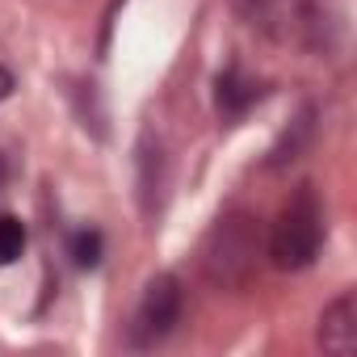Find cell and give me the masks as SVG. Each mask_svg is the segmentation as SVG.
Here are the masks:
<instances>
[{"label":"cell","instance_id":"6da1fadb","mask_svg":"<svg viewBox=\"0 0 357 357\" xmlns=\"http://www.w3.org/2000/svg\"><path fill=\"white\" fill-rule=\"evenodd\" d=\"M261 252H265L261 219L248 215V211H227L202 236V244H198V269H202V278L219 294L223 290L231 294V290H244L257 278Z\"/></svg>","mask_w":357,"mask_h":357},{"label":"cell","instance_id":"7a4b0ae2","mask_svg":"<svg viewBox=\"0 0 357 357\" xmlns=\"http://www.w3.org/2000/svg\"><path fill=\"white\" fill-rule=\"evenodd\" d=\"M240 13L282 47L328 51L336 38V13L328 0H240Z\"/></svg>","mask_w":357,"mask_h":357},{"label":"cell","instance_id":"3957f363","mask_svg":"<svg viewBox=\"0 0 357 357\" xmlns=\"http://www.w3.org/2000/svg\"><path fill=\"white\" fill-rule=\"evenodd\" d=\"M319 244H324V202H319L315 185L303 181L282 202V211L269 227L265 252L278 269H307L319 257Z\"/></svg>","mask_w":357,"mask_h":357},{"label":"cell","instance_id":"277c9868","mask_svg":"<svg viewBox=\"0 0 357 357\" xmlns=\"http://www.w3.org/2000/svg\"><path fill=\"white\" fill-rule=\"evenodd\" d=\"M181 307H185L181 282L172 273H155L143 286L139 303H135V315H130V328H126L130 349H155L160 340H168V332L181 324Z\"/></svg>","mask_w":357,"mask_h":357},{"label":"cell","instance_id":"5b68a950","mask_svg":"<svg viewBox=\"0 0 357 357\" xmlns=\"http://www.w3.org/2000/svg\"><path fill=\"white\" fill-rule=\"evenodd\" d=\"M319 344L336 357H349L357 349V294L344 290L340 298H332L319 315Z\"/></svg>","mask_w":357,"mask_h":357},{"label":"cell","instance_id":"8992f818","mask_svg":"<svg viewBox=\"0 0 357 357\" xmlns=\"http://www.w3.org/2000/svg\"><path fill=\"white\" fill-rule=\"evenodd\" d=\"M261 97H265V84H261L257 76H248L244 68H227V72L215 80V105H219V118H223V122L244 118Z\"/></svg>","mask_w":357,"mask_h":357},{"label":"cell","instance_id":"52a82bcc","mask_svg":"<svg viewBox=\"0 0 357 357\" xmlns=\"http://www.w3.org/2000/svg\"><path fill=\"white\" fill-rule=\"evenodd\" d=\"M22 248H26V227H22V219L0 215V269L13 265V261L22 257Z\"/></svg>","mask_w":357,"mask_h":357},{"label":"cell","instance_id":"ba28073f","mask_svg":"<svg viewBox=\"0 0 357 357\" xmlns=\"http://www.w3.org/2000/svg\"><path fill=\"white\" fill-rule=\"evenodd\" d=\"M68 252H72V261H76L80 269H93V265L101 261V236H97L93 227H80V231H72Z\"/></svg>","mask_w":357,"mask_h":357},{"label":"cell","instance_id":"9c48e42d","mask_svg":"<svg viewBox=\"0 0 357 357\" xmlns=\"http://www.w3.org/2000/svg\"><path fill=\"white\" fill-rule=\"evenodd\" d=\"M9 93H13V76H9V72H5V68H0V101H5V97H9Z\"/></svg>","mask_w":357,"mask_h":357},{"label":"cell","instance_id":"30bf717a","mask_svg":"<svg viewBox=\"0 0 357 357\" xmlns=\"http://www.w3.org/2000/svg\"><path fill=\"white\" fill-rule=\"evenodd\" d=\"M5 176H9V164H5V155H0V185H5Z\"/></svg>","mask_w":357,"mask_h":357}]
</instances>
